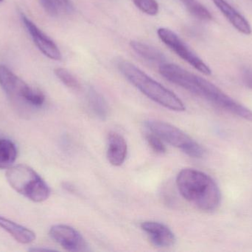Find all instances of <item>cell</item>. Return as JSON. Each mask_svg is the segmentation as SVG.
I'll list each match as a JSON object with an SVG mask.
<instances>
[{
	"label": "cell",
	"mask_w": 252,
	"mask_h": 252,
	"mask_svg": "<svg viewBox=\"0 0 252 252\" xmlns=\"http://www.w3.org/2000/svg\"><path fill=\"white\" fill-rule=\"evenodd\" d=\"M58 10H62L66 14L73 13L74 6L70 0H54Z\"/></svg>",
	"instance_id": "44dd1931"
},
{
	"label": "cell",
	"mask_w": 252,
	"mask_h": 252,
	"mask_svg": "<svg viewBox=\"0 0 252 252\" xmlns=\"http://www.w3.org/2000/svg\"><path fill=\"white\" fill-rule=\"evenodd\" d=\"M157 35L164 44L195 70L206 75H210L212 73L208 65L192 52L176 33L167 28H161L157 30Z\"/></svg>",
	"instance_id": "8992f818"
},
{
	"label": "cell",
	"mask_w": 252,
	"mask_h": 252,
	"mask_svg": "<svg viewBox=\"0 0 252 252\" xmlns=\"http://www.w3.org/2000/svg\"><path fill=\"white\" fill-rule=\"evenodd\" d=\"M50 236L62 248L69 252H84L87 244L81 234L66 225H55L50 230Z\"/></svg>",
	"instance_id": "9c48e42d"
},
{
	"label": "cell",
	"mask_w": 252,
	"mask_h": 252,
	"mask_svg": "<svg viewBox=\"0 0 252 252\" xmlns=\"http://www.w3.org/2000/svg\"><path fill=\"white\" fill-rule=\"evenodd\" d=\"M5 176L9 184L15 191L33 202H43L50 196L48 185L33 169L28 166H12L7 169Z\"/></svg>",
	"instance_id": "3957f363"
},
{
	"label": "cell",
	"mask_w": 252,
	"mask_h": 252,
	"mask_svg": "<svg viewBox=\"0 0 252 252\" xmlns=\"http://www.w3.org/2000/svg\"><path fill=\"white\" fill-rule=\"evenodd\" d=\"M0 86L13 99H19L34 108H40L45 102L44 93L28 85L5 65H0Z\"/></svg>",
	"instance_id": "5b68a950"
},
{
	"label": "cell",
	"mask_w": 252,
	"mask_h": 252,
	"mask_svg": "<svg viewBox=\"0 0 252 252\" xmlns=\"http://www.w3.org/2000/svg\"><path fill=\"white\" fill-rule=\"evenodd\" d=\"M241 79L246 87L252 90V68H243L241 72Z\"/></svg>",
	"instance_id": "603a6c76"
},
{
	"label": "cell",
	"mask_w": 252,
	"mask_h": 252,
	"mask_svg": "<svg viewBox=\"0 0 252 252\" xmlns=\"http://www.w3.org/2000/svg\"><path fill=\"white\" fill-rule=\"evenodd\" d=\"M188 11L197 19L203 21H211L213 16L207 7L197 0H181Z\"/></svg>",
	"instance_id": "e0dca14e"
},
{
	"label": "cell",
	"mask_w": 252,
	"mask_h": 252,
	"mask_svg": "<svg viewBox=\"0 0 252 252\" xmlns=\"http://www.w3.org/2000/svg\"><path fill=\"white\" fill-rule=\"evenodd\" d=\"M141 228L149 237L150 241L158 248H167L174 245L176 238L168 227L158 222L145 221Z\"/></svg>",
	"instance_id": "30bf717a"
},
{
	"label": "cell",
	"mask_w": 252,
	"mask_h": 252,
	"mask_svg": "<svg viewBox=\"0 0 252 252\" xmlns=\"http://www.w3.org/2000/svg\"><path fill=\"white\" fill-rule=\"evenodd\" d=\"M146 140L154 152L159 154L164 153L166 152V147L162 141L154 133L147 135Z\"/></svg>",
	"instance_id": "ffe728a7"
},
{
	"label": "cell",
	"mask_w": 252,
	"mask_h": 252,
	"mask_svg": "<svg viewBox=\"0 0 252 252\" xmlns=\"http://www.w3.org/2000/svg\"><path fill=\"white\" fill-rule=\"evenodd\" d=\"M40 2H41V5L43 6L44 10L48 14L55 16L59 13V10H58L56 4H55L54 0H40Z\"/></svg>",
	"instance_id": "7402d4cb"
},
{
	"label": "cell",
	"mask_w": 252,
	"mask_h": 252,
	"mask_svg": "<svg viewBox=\"0 0 252 252\" xmlns=\"http://www.w3.org/2000/svg\"><path fill=\"white\" fill-rule=\"evenodd\" d=\"M127 146L125 139L117 133H110L108 138L107 158L112 165L120 167L127 156Z\"/></svg>",
	"instance_id": "7c38bea8"
},
{
	"label": "cell",
	"mask_w": 252,
	"mask_h": 252,
	"mask_svg": "<svg viewBox=\"0 0 252 252\" xmlns=\"http://www.w3.org/2000/svg\"><path fill=\"white\" fill-rule=\"evenodd\" d=\"M87 100L92 111L101 119H105L108 115L109 108L104 98L94 89H89Z\"/></svg>",
	"instance_id": "2e32d148"
},
{
	"label": "cell",
	"mask_w": 252,
	"mask_h": 252,
	"mask_svg": "<svg viewBox=\"0 0 252 252\" xmlns=\"http://www.w3.org/2000/svg\"><path fill=\"white\" fill-rule=\"evenodd\" d=\"M213 1L234 28L245 35L251 34L252 28L249 21L226 0H213Z\"/></svg>",
	"instance_id": "8fae6325"
},
{
	"label": "cell",
	"mask_w": 252,
	"mask_h": 252,
	"mask_svg": "<svg viewBox=\"0 0 252 252\" xmlns=\"http://www.w3.org/2000/svg\"><path fill=\"white\" fill-rule=\"evenodd\" d=\"M3 0H0V2H1V1H2Z\"/></svg>",
	"instance_id": "cb8c5ba5"
},
{
	"label": "cell",
	"mask_w": 252,
	"mask_h": 252,
	"mask_svg": "<svg viewBox=\"0 0 252 252\" xmlns=\"http://www.w3.org/2000/svg\"><path fill=\"white\" fill-rule=\"evenodd\" d=\"M176 184L182 197L198 210L213 212L220 206L221 193L219 186L203 172L184 169L178 174Z\"/></svg>",
	"instance_id": "6da1fadb"
},
{
	"label": "cell",
	"mask_w": 252,
	"mask_h": 252,
	"mask_svg": "<svg viewBox=\"0 0 252 252\" xmlns=\"http://www.w3.org/2000/svg\"><path fill=\"white\" fill-rule=\"evenodd\" d=\"M0 227L20 244H29L35 241V234L31 229L1 216H0Z\"/></svg>",
	"instance_id": "4fadbf2b"
},
{
	"label": "cell",
	"mask_w": 252,
	"mask_h": 252,
	"mask_svg": "<svg viewBox=\"0 0 252 252\" xmlns=\"http://www.w3.org/2000/svg\"><path fill=\"white\" fill-rule=\"evenodd\" d=\"M145 124L151 133L169 144L179 148L189 157L200 158L204 156L202 146L178 127L158 120H150Z\"/></svg>",
	"instance_id": "277c9868"
},
{
	"label": "cell",
	"mask_w": 252,
	"mask_h": 252,
	"mask_svg": "<svg viewBox=\"0 0 252 252\" xmlns=\"http://www.w3.org/2000/svg\"><path fill=\"white\" fill-rule=\"evenodd\" d=\"M17 157V149L11 141L0 139V170L13 166Z\"/></svg>",
	"instance_id": "9a60e30c"
},
{
	"label": "cell",
	"mask_w": 252,
	"mask_h": 252,
	"mask_svg": "<svg viewBox=\"0 0 252 252\" xmlns=\"http://www.w3.org/2000/svg\"><path fill=\"white\" fill-rule=\"evenodd\" d=\"M130 45L132 50L142 59L152 63L159 65L165 63V56L156 47L138 41H130Z\"/></svg>",
	"instance_id": "5bb4252c"
},
{
	"label": "cell",
	"mask_w": 252,
	"mask_h": 252,
	"mask_svg": "<svg viewBox=\"0 0 252 252\" xmlns=\"http://www.w3.org/2000/svg\"><path fill=\"white\" fill-rule=\"evenodd\" d=\"M54 72L58 78L66 87L75 90L80 89L79 81L68 70L62 68H56Z\"/></svg>",
	"instance_id": "ac0fdd59"
},
{
	"label": "cell",
	"mask_w": 252,
	"mask_h": 252,
	"mask_svg": "<svg viewBox=\"0 0 252 252\" xmlns=\"http://www.w3.org/2000/svg\"><path fill=\"white\" fill-rule=\"evenodd\" d=\"M118 68L126 79L156 103L178 112L186 109L182 101L175 93L148 76L133 64L127 61H121L118 64Z\"/></svg>",
	"instance_id": "7a4b0ae2"
},
{
	"label": "cell",
	"mask_w": 252,
	"mask_h": 252,
	"mask_svg": "<svg viewBox=\"0 0 252 252\" xmlns=\"http://www.w3.org/2000/svg\"><path fill=\"white\" fill-rule=\"evenodd\" d=\"M21 19L38 50L49 59L60 61L62 53L57 44L23 13H21Z\"/></svg>",
	"instance_id": "ba28073f"
},
{
	"label": "cell",
	"mask_w": 252,
	"mask_h": 252,
	"mask_svg": "<svg viewBox=\"0 0 252 252\" xmlns=\"http://www.w3.org/2000/svg\"><path fill=\"white\" fill-rule=\"evenodd\" d=\"M133 4L145 14L155 16L158 13L159 7L156 0H132Z\"/></svg>",
	"instance_id": "d6986e66"
},
{
	"label": "cell",
	"mask_w": 252,
	"mask_h": 252,
	"mask_svg": "<svg viewBox=\"0 0 252 252\" xmlns=\"http://www.w3.org/2000/svg\"><path fill=\"white\" fill-rule=\"evenodd\" d=\"M160 74L164 78L198 96V75L174 64L164 63L158 68Z\"/></svg>",
	"instance_id": "52a82bcc"
}]
</instances>
